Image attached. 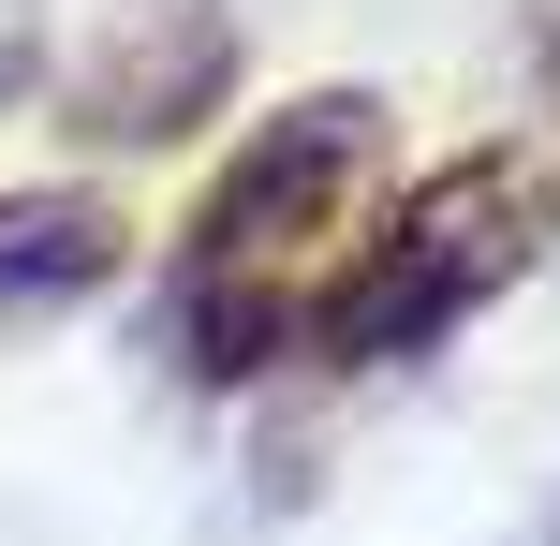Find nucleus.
<instances>
[{
    "label": "nucleus",
    "mask_w": 560,
    "mask_h": 546,
    "mask_svg": "<svg viewBox=\"0 0 560 546\" xmlns=\"http://www.w3.org/2000/svg\"><path fill=\"white\" fill-rule=\"evenodd\" d=\"M502 266H516L502 193H428L413 222H398V252L369 266V295H339L325 340H339V355H398V340H428V325H443L472 281H502Z\"/></svg>",
    "instance_id": "nucleus-1"
},
{
    "label": "nucleus",
    "mask_w": 560,
    "mask_h": 546,
    "mask_svg": "<svg viewBox=\"0 0 560 546\" xmlns=\"http://www.w3.org/2000/svg\"><path fill=\"white\" fill-rule=\"evenodd\" d=\"M369 148V104H295L280 118V133L252 148V163L222 177V193H207V252H236V236H266L280 207H325V177L354 163Z\"/></svg>",
    "instance_id": "nucleus-2"
},
{
    "label": "nucleus",
    "mask_w": 560,
    "mask_h": 546,
    "mask_svg": "<svg viewBox=\"0 0 560 546\" xmlns=\"http://www.w3.org/2000/svg\"><path fill=\"white\" fill-rule=\"evenodd\" d=\"M0 281H30V295L104 281V207H89V193H15V207H0Z\"/></svg>",
    "instance_id": "nucleus-3"
}]
</instances>
